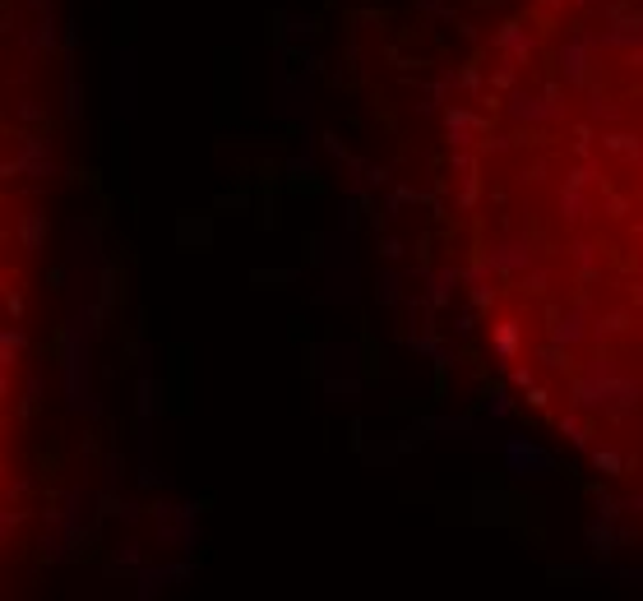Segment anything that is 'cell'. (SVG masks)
I'll return each mask as SVG.
<instances>
[{
    "label": "cell",
    "mask_w": 643,
    "mask_h": 601,
    "mask_svg": "<svg viewBox=\"0 0 643 601\" xmlns=\"http://www.w3.org/2000/svg\"><path fill=\"white\" fill-rule=\"evenodd\" d=\"M588 51H592V37H574V42L560 51V65L574 84H588Z\"/></svg>",
    "instance_id": "cell-1"
},
{
    "label": "cell",
    "mask_w": 643,
    "mask_h": 601,
    "mask_svg": "<svg viewBox=\"0 0 643 601\" xmlns=\"http://www.w3.org/2000/svg\"><path fill=\"white\" fill-rule=\"evenodd\" d=\"M597 468H606V472H621V458H616V454H597Z\"/></svg>",
    "instance_id": "cell-2"
},
{
    "label": "cell",
    "mask_w": 643,
    "mask_h": 601,
    "mask_svg": "<svg viewBox=\"0 0 643 601\" xmlns=\"http://www.w3.org/2000/svg\"><path fill=\"white\" fill-rule=\"evenodd\" d=\"M630 509H639V513H643V495H634V500H630Z\"/></svg>",
    "instance_id": "cell-3"
}]
</instances>
